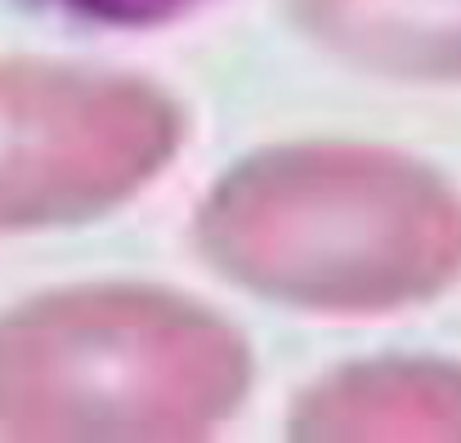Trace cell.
Returning <instances> with one entry per match:
<instances>
[{
    "label": "cell",
    "mask_w": 461,
    "mask_h": 443,
    "mask_svg": "<svg viewBox=\"0 0 461 443\" xmlns=\"http://www.w3.org/2000/svg\"><path fill=\"white\" fill-rule=\"evenodd\" d=\"M197 247L224 278L278 304L390 313L461 278V197L403 152L274 148L211 188Z\"/></svg>",
    "instance_id": "cell-1"
},
{
    "label": "cell",
    "mask_w": 461,
    "mask_h": 443,
    "mask_svg": "<svg viewBox=\"0 0 461 443\" xmlns=\"http://www.w3.org/2000/svg\"><path fill=\"white\" fill-rule=\"evenodd\" d=\"M247 385L242 336L175 292L81 287L0 318V435L14 439H197Z\"/></svg>",
    "instance_id": "cell-2"
},
{
    "label": "cell",
    "mask_w": 461,
    "mask_h": 443,
    "mask_svg": "<svg viewBox=\"0 0 461 443\" xmlns=\"http://www.w3.org/2000/svg\"><path fill=\"white\" fill-rule=\"evenodd\" d=\"M179 135L175 104L135 77L0 63V233L113 211L175 157Z\"/></svg>",
    "instance_id": "cell-3"
},
{
    "label": "cell",
    "mask_w": 461,
    "mask_h": 443,
    "mask_svg": "<svg viewBox=\"0 0 461 443\" xmlns=\"http://www.w3.org/2000/svg\"><path fill=\"white\" fill-rule=\"evenodd\" d=\"M292 430L305 439H461V367L363 363L318 381Z\"/></svg>",
    "instance_id": "cell-4"
},
{
    "label": "cell",
    "mask_w": 461,
    "mask_h": 443,
    "mask_svg": "<svg viewBox=\"0 0 461 443\" xmlns=\"http://www.w3.org/2000/svg\"><path fill=\"white\" fill-rule=\"evenodd\" d=\"M313 45L394 81H461V0H287Z\"/></svg>",
    "instance_id": "cell-5"
}]
</instances>
